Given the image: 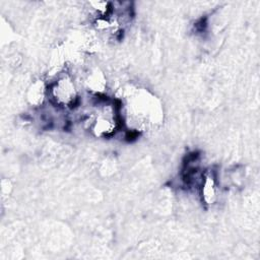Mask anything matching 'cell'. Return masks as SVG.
Wrapping results in <instances>:
<instances>
[{
    "label": "cell",
    "mask_w": 260,
    "mask_h": 260,
    "mask_svg": "<svg viewBox=\"0 0 260 260\" xmlns=\"http://www.w3.org/2000/svg\"><path fill=\"white\" fill-rule=\"evenodd\" d=\"M119 106L114 102H101L96 105L90 118V131L100 138H107L114 135L121 125Z\"/></svg>",
    "instance_id": "cell-1"
},
{
    "label": "cell",
    "mask_w": 260,
    "mask_h": 260,
    "mask_svg": "<svg viewBox=\"0 0 260 260\" xmlns=\"http://www.w3.org/2000/svg\"><path fill=\"white\" fill-rule=\"evenodd\" d=\"M52 102L61 108H72L78 101V89L70 73H61L48 87Z\"/></svg>",
    "instance_id": "cell-2"
},
{
    "label": "cell",
    "mask_w": 260,
    "mask_h": 260,
    "mask_svg": "<svg viewBox=\"0 0 260 260\" xmlns=\"http://www.w3.org/2000/svg\"><path fill=\"white\" fill-rule=\"evenodd\" d=\"M129 108L131 109V118L135 122H138V120L152 122L151 118H156L154 110L157 106L152 96L143 94L140 98H134L133 101L129 102Z\"/></svg>",
    "instance_id": "cell-3"
},
{
    "label": "cell",
    "mask_w": 260,
    "mask_h": 260,
    "mask_svg": "<svg viewBox=\"0 0 260 260\" xmlns=\"http://www.w3.org/2000/svg\"><path fill=\"white\" fill-rule=\"evenodd\" d=\"M218 190L219 186L215 173L211 170L203 172L199 182V191L202 202L206 205L214 204L218 197Z\"/></svg>",
    "instance_id": "cell-4"
},
{
    "label": "cell",
    "mask_w": 260,
    "mask_h": 260,
    "mask_svg": "<svg viewBox=\"0 0 260 260\" xmlns=\"http://www.w3.org/2000/svg\"><path fill=\"white\" fill-rule=\"evenodd\" d=\"M48 93V87L42 80H36L30 84L27 90V101L32 106H40L43 104Z\"/></svg>",
    "instance_id": "cell-5"
},
{
    "label": "cell",
    "mask_w": 260,
    "mask_h": 260,
    "mask_svg": "<svg viewBox=\"0 0 260 260\" xmlns=\"http://www.w3.org/2000/svg\"><path fill=\"white\" fill-rule=\"evenodd\" d=\"M85 83L87 84V87L95 94H100L101 92H103L106 87V79L104 78L103 73L100 72L98 69H93L90 74L88 73L85 79Z\"/></svg>",
    "instance_id": "cell-6"
}]
</instances>
